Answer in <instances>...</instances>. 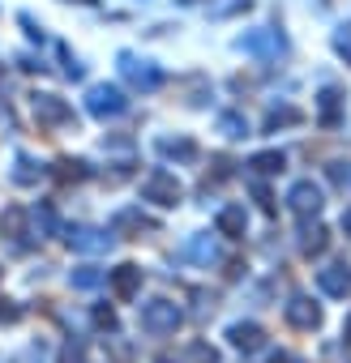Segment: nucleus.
Here are the masks:
<instances>
[{"label":"nucleus","instance_id":"9b49d317","mask_svg":"<svg viewBox=\"0 0 351 363\" xmlns=\"http://www.w3.org/2000/svg\"><path fill=\"white\" fill-rule=\"evenodd\" d=\"M325 248V231H308V240H304V252H321Z\"/></svg>","mask_w":351,"mask_h":363},{"label":"nucleus","instance_id":"6ab92c4d","mask_svg":"<svg viewBox=\"0 0 351 363\" xmlns=\"http://www.w3.org/2000/svg\"><path fill=\"white\" fill-rule=\"evenodd\" d=\"M163 363H171V359H163Z\"/></svg>","mask_w":351,"mask_h":363},{"label":"nucleus","instance_id":"f3484780","mask_svg":"<svg viewBox=\"0 0 351 363\" xmlns=\"http://www.w3.org/2000/svg\"><path fill=\"white\" fill-rule=\"evenodd\" d=\"M342 227H347V231H351V214H347V218H342Z\"/></svg>","mask_w":351,"mask_h":363},{"label":"nucleus","instance_id":"7ed1b4c3","mask_svg":"<svg viewBox=\"0 0 351 363\" xmlns=\"http://www.w3.org/2000/svg\"><path fill=\"white\" fill-rule=\"evenodd\" d=\"M146 197L158 201V206H176V201H180V184H176L167 171H154V175L146 179Z\"/></svg>","mask_w":351,"mask_h":363},{"label":"nucleus","instance_id":"4468645a","mask_svg":"<svg viewBox=\"0 0 351 363\" xmlns=\"http://www.w3.org/2000/svg\"><path fill=\"white\" fill-rule=\"evenodd\" d=\"M94 320H99L103 329H112V325H116V312H112V308H99V312H94Z\"/></svg>","mask_w":351,"mask_h":363},{"label":"nucleus","instance_id":"20e7f679","mask_svg":"<svg viewBox=\"0 0 351 363\" xmlns=\"http://www.w3.org/2000/svg\"><path fill=\"white\" fill-rule=\"evenodd\" d=\"M317 286H321L325 295L342 299V295L351 291V269H347V265H325V269H317Z\"/></svg>","mask_w":351,"mask_h":363},{"label":"nucleus","instance_id":"1a4fd4ad","mask_svg":"<svg viewBox=\"0 0 351 363\" xmlns=\"http://www.w3.org/2000/svg\"><path fill=\"white\" fill-rule=\"evenodd\" d=\"M185 363H219V350H215L210 342H193V346L185 350Z\"/></svg>","mask_w":351,"mask_h":363},{"label":"nucleus","instance_id":"f8f14e48","mask_svg":"<svg viewBox=\"0 0 351 363\" xmlns=\"http://www.w3.org/2000/svg\"><path fill=\"white\" fill-rule=\"evenodd\" d=\"M189 257H198V261H210V257H215V248L202 240V244H193V248H189Z\"/></svg>","mask_w":351,"mask_h":363},{"label":"nucleus","instance_id":"39448f33","mask_svg":"<svg viewBox=\"0 0 351 363\" xmlns=\"http://www.w3.org/2000/svg\"><path fill=\"white\" fill-rule=\"evenodd\" d=\"M227 337H232V346H236V350H261V346H266V329H261V325H253V320L232 325V329H227Z\"/></svg>","mask_w":351,"mask_h":363},{"label":"nucleus","instance_id":"2eb2a0df","mask_svg":"<svg viewBox=\"0 0 351 363\" xmlns=\"http://www.w3.org/2000/svg\"><path fill=\"white\" fill-rule=\"evenodd\" d=\"M65 363H82V346H65Z\"/></svg>","mask_w":351,"mask_h":363},{"label":"nucleus","instance_id":"423d86ee","mask_svg":"<svg viewBox=\"0 0 351 363\" xmlns=\"http://www.w3.org/2000/svg\"><path fill=\"white\" fill-rule=\"evenodd\" d=\"M137 286H141V269H137V265H120V269L112 274V291H116V299H133Z\"/></svg>","mask_w":351,"mask_h":363},{"label":"nucleus","instance_id":"f03ea898","mask_svg":"<svg viewBox=\"0 0 351 363\" xmlns=\"http://www.w3.org/2000/svg\"><path fill=\"white\" fill-rule=\"evenodd\" d=\"M283 312H287V320H291L296 329H317V325H321V308H317L313 299H304V295H291Z\"/></svg>","mask_w":351,"mask_h":363},{"label":"nucleus","instance_id":"ddd939ff","mask_svg":"<svg viewBox=\"0 0 351 363\" xmlns=\"http://www.w3.org/2000/svg\"><path fill=\"white\" fill-rule=\"evenodd\" d=\"M73 282H77V286H94L99 274H94V269H82V274H73Z\"/></svg>","mask_w":351,"mask_h":363},{"label":"nucleus","instance_id":"a211bd4d","mask_svg":"<svg viewBox=\"0 0 351 363\" xmlns=\"http://www.w3.org/2000/svg\"><path fill=\"white\" fill-rule=\"evenodd\" d=\"M347 342H351V320H347Z\"/></svg>","mask_w":351,"mask_h":363},{"label":"nucleus","instance_id":"9d476101","mask_svg":"<svg viewBox=\"0 0 351 363\" xmlns=\"http://www.w3.org/2000/svg\"><path fill=\"white\" fill-rule=\"evenodd\" d=\"M219 231H223V235H240V231H244V214H240V210H223V214H219Z\"/></svg>","mask_w":351,"mask_h":363},{"label":"nucleus","instance_id":"dca6fc26","mask_svg":"<svg viewBox=\"0 0 351 363\" xmlns=\"http://www.w3.org/2000/svg\"><path fill=\"white\" fill-rule=\"evenodd\" d=\"M270 363H296V359H291V354H274Z\"/></svg>","mask_w":351,"mask_h":363},{"label":"nucleus","instance_id":"6e6552de","mask_svg":"<svg viewBox=\"0 0 351 363\" xmlns=\"http://www.w3.org/2000/svg\"><path fill=\"white\" fill-rule=\"evenodd\" d=\"M69 244L82 248V252H99V248H107V235H99V231H73Z\"/></svg>","mask_w":351,"mask_h":363},{"label":"nucleus","instance_id":"0eeeda50","mask_svg":"<svg viewBox=\"0 0 351 363\" xmlns=\"http://www.w3.org/2000/svg\"><path fill=\"white\" fill-rule=\"evenodd\" d=\"M291 210H296V214H317V210H321V193H317L313 184H296V189H291Z\"/></svg>","mask_w":351,"mask_h":363},{"label":"nucleus","instance_id":"f257e3e1","mask_svg":"<svg viewBox=\"0 0 351 363\" xmlns=\"http://www.w3.org/2000/svg\"><path fill=\"white\" fill-rule=\"evenodd\" d=\"M180 320H185V312H180V303H171V299H150L141 308V329L154 333V337L176 333V329H180Z\"/></svg>","mask_w":351,"mask_h":363}]
</instances>
